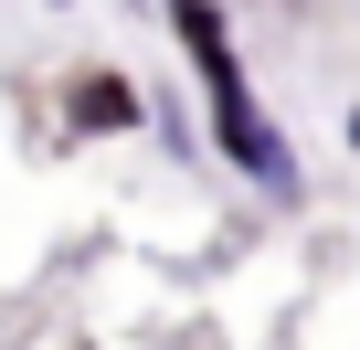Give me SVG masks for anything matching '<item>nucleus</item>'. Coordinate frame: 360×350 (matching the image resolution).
<instances>
[{
  "instance_id": "nucleus-1",
  "label": "nucleus",
  "mask_w": 360,
  "mask_h": 350,
  "mask_svg": "<svg viewBox=\"0 0 360 350\" xmlns=\"http://www.w3.org/2000/svg\"><path fill=\"white\" fill-rule=\"evenodd\" d=\"M169 32L191 43V64H202V96H212L223 159L244 170V181H265V192H297V159H286L276 117L244 96V64H233V43H223V11H212V0H169Z\"/></svg>"
},
{
  "instance_id": "nucleus-2",
  "label": "nucleus",
  "mask_w": 360,
  "mask_h": 350,
  "mask_svg": "<svg viewBox=\"0 0 360 350\" xmlns=\"http://www.w3.org/2000/svg\"><path fill=\"white\" fill-rule=\"evenodd\" d=\"M75 117H85V127H127V117H138V96H127L117 75H85V85H75Z\"/></svg>"
},
{
  "instance_id": "nucleus-3",
  "label": "nucleus",
  "mask_w": 360,
  "mask_h": 350,
  "mask_svg": "<svg viewBox=\"0 0 360 350\" xmlns=\"http://www.w3.org/2000/svg\"><path fill=\"white\" fill-rule=\"evenodd\" d=\"M349 138H360V106H349Z\"/></svg>"
}]
</instances>
